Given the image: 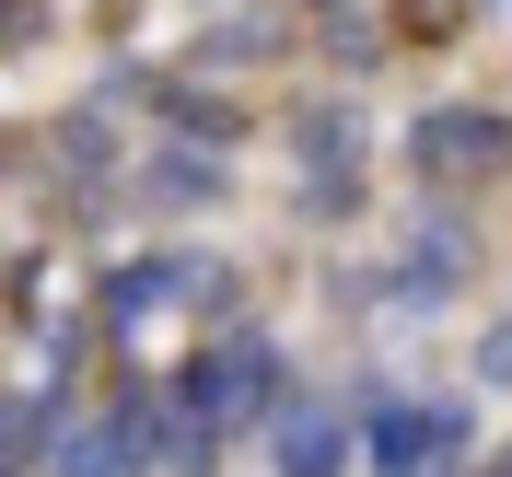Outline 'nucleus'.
I'll use <instances>...</instances> for the list:
<instances>
[{
    "instance_id": "nucleus-9",
    "label": "nucleus",
    "mask_w": 512,
    "mask_h": 477,
    "mask_svg": "<svg viewBox=\"0 0 512 477\" xmlns=\"http://www.w3.org/2000/svg\"><path fill=\"white\" fill-rule=\"evenodd\" d=\"M163 303H175V315H198V326H222V315H233V256L163 245Z\"/></svg>"
},
{
    "instance_id": "nucleus-3",
    "label": "nucleus",
    "mask_w": 512,
    "mask_h": 477,
    "mask_svg": "<svg viewBox=\"0 0 512 477\" xmlns=\"http://www.w3.org/2000/svg\"><path fill=\"white\" fill-rule=\"evenodd\" d=\"M408 175H419V198H466V187H512V117L501 105H478V94H443V105H419L408 117Z\"/></svg>"
},
{
    "instance_id": "nucleus-15",
    "label": "nucleus",
    "mask_w": 512,
    "mask_h": 477,
    "mask_svg": "<svg viewBox=\"0 0 512 477\" xmlns=\"http://www.w3.org/2000/svg\"><path fill=\"white\" fill-rule=\"evenodd\" d=\"M419 477H466V466H419Z\"/></svg>"
},
{
    "instance_id": "nucleus-4",
    "label": "nucleus",
    "mask_w": 512,
    "mask_h": 477,
    "mask_svg": "<svg viewBox=\"0 0 512 477\" xmlns=\"http://www.w3.org/2000/svg\"><path fill=\"white\" fill-rule=\"evenodd\" d=\"M350 454L373 477H419V466H466L478 454V419L454 396H408V384H361V419H350Z\"/></svg>"
},
{
    "instance_id": "nucleus-5",
    "label": "nucleus",
    "mask_w": 512,
    "mask_h": 477,
    "mask_svg": "<svg viewBox=\"0 0 512 477\" xmlns=\"http://www.w3.org/2000/svg\"><path fill=\"white\" fill-rule=\"evenodd\" d=\"M222 198H233V152H210V140H163V152L140 163L128 210H152V222H187V210H222Z\"/></svg>"
},
{
    "instance_id": "nucleus-14",
    "label": "nucleus",
    "mask_w": 512,
    "mask_h": 477,
    "mask_svg": "<svg viewBox=\"0 0 512 477\" xmlns=\"http://www.w3.org/2000/svg\"><path fill=\"white\" fill-rule=\"evenodd\" d=\"M303 12H350V0H303Z\"/></svg>"
},
{
    "instance_id": "nucleus-10",
    "label": "nucleus",
    "mask_w": 512,
    "mask_h": 477,
    "mask_svg": "<svg viewBox=\"0 0 512 477\" xmlns=\"http://www.w3.org/2000/svg\"><path fill=\"white\" fill-rule=\"evenodd\" d=\"M163 128H175V140H210V152H233V140H245V105H233V94H210V82H198V94H187V82H163Z\"/></svg>"
},
{
    "instance_id": "nucleus-1",
    "label": "nucleus",
    "mask_w": 512,
    "mask_h": 477,
    "mask_svg": "<svg viewBox=\"0 0 512 477\" xmlns=\"http://www.w3.org/2000/svg\"><path fill=\"white\" fill-rule=\"evenodd\" d=\"M466 291H478V222H466L454 198H419L408 233H396L384 268H373V303L408 315V326H431V315H454Z\"/></svg>"
},
{
    "instance_id": "nucleus-2",
    "label": "nucleus",
    "mask_w": 512,
    "mask_h": 477,
    "mask_svg": "<svg viewBox=\"0 0 512 477\" xmlns=\"http://www.w3.org/2000/svg\"><path fill=\"white\" fill-rule=\"evenodd\" d=\"M280 396H291V361H280V338L245 326V315H222L210 338H198V361L175 373V408H198L210 431H256Z\"/></svg>"
},
{
    "instance_id": "nucleus-6",
    "label": "nucleus",
    "mask_w": 512,
    "mask_h": 477,
    "mask_svg": "<svg viewBox=\"0 0 512 477\" xmlns=\"http://www.w3.org/2000/svg\"><path fill=\"white\" fill-rule=\"evenodd\" d=\"M256 431H268V477H350V408L326 396H280Z\"/></svg>"
},
{
    "instance_id": "nucleus-7",
    "label": "nucleus",
    "mask_w": 512,
    "mask_h": 477,
    "mask_svg": "<svg viewBox=\"0 0 512 477\" xmlns=\"http://www.w3.org/2000/svg\"><path fill=\"white\" fill-rule=\"evenodd\" d=\"M280 140H291V163H303V175H373V128H361L350 94H291Z\"/></svg>"
},
{
    "instance_id": "nucleus-8",
    "label": "nucleus",
    "mask_w": 512,
    "mask_h": 477,
    "mask_svg": "<svg viewBox=\"0 0 512 477\" xmlns=\"http://www.w3.org/2000/svg\"><path fill=\"white\" fill-rule=\"evenodd\" d=\"M35 477H140V443H128L117 419H59V443Z\"/></svg>"
},
{
    "instance_id": "nucleus-11",
    "label": "nucleus",
    "mask_w": 512,
    "mask_h": 477,
    "mask_svg": "<svg viewBox=\"0 0 512 477\" xmlns=\"http://www.w3.org/2000/svg\"><path fill=\"white\" fill-rule=\"evenodd\" d=\"M94 315L117 326V338H128V326H152V315H175V303H163V256H128V268H105V280H94Z\"/></svg>"
},
{
    "instance_id": "nucleus-13",
    "label": "nucleus",
    "mask_w": 512,
    "mask_h": 477,
    "mask_svg": "<svg viewBox=\"0 0 512 477\" xmlns=\"http://www.w3.org/2000/svg\"><path fill=\"white\" fill-rule=\"evenodd\" d=\"M466 373H478L489 396H512V315H501V326H478V350H466Z\"/></svg>"
},
{
    "instance_id": "nucleus-12",
    "label": "nucleus",
    "mask_w": 512,
    "mask_h": 477,
    "mask_svg": "<svg viewBox=\"0 0 512 477\" xmlns=\"http://www.w3.org/2000/svg\"><path fill=\"white\" fill-rule=\"evenodd\" d=\"M280 47H291V24H280V12H245V24H222V35H210V59H222V70L280 59Z\"/></svg>"
}]
</instances>
